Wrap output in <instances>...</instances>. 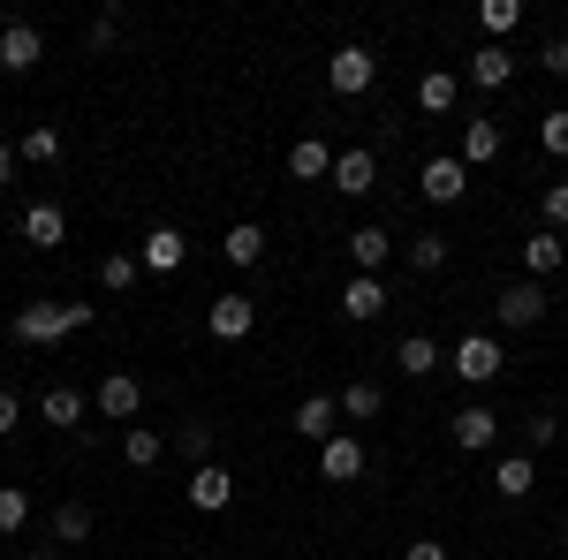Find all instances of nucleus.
<instances>
[{"instance_id":"nucleus-1","label":"nucleus","mask_w":568,"mask_h":560,"mask_svg":"<svg viewBox=\"0 0 568 560\" xmlns=\"http://www.w3.org/2000/svg\"><path fill=\"white\" fill-rule=\"evenodd\" d=\"M372 84H379V53L372 45H334L326 53V91L334 99H364Z\"/></svg>"},{"instance_id":"nucleus-2","label":"nucleus","mask_w":568,"mask_h":560,"mask_svg":"<svg viewBox=\"0 0 568 560\" xmlns=\"http://www.w3.org/2000/svg\"><path fill=\"white\" fill-rule=\"evenodd\" d=\"M447 371H455V379H470V387H493V379L508 371V348L493 342V334H463V342L447 348Z\"/></svg>"},{"instance_id":"nucleus-3","label":"nucleus","mask_w":568,"mask_h":560,"mask_svg":"<svg viewBox=\"0 0 568 560\" xmlns=\"http://www.w3.org/2000/svg\"><path fill=\"white\" fill-rule=\"evenodd\" d=\"M77 326H69V303H23L16 310V342L23 348H53V342H69Z\"/></svg>"},{"instance_id":"nucleus-4","label":"nucleus","mask_w":568,"mask_h":560,"mask_svg":"<svg viewBox=\"0 0 568 560\" xmlns=\"http://www.w3.org/2000/svg\"><path fill=\"white\" fill-rule=\"evenodd\" d=\"M463 190H470V167H463V160H447V152L417 167V197H425V205H455Z\"/></svg>"},{"instance_id":"nucleus-5","label":"nucleus","mask_w":568,"mask_h":560,"mask_svg":"<svg viewBox=\"0 0 568 560\" xmlns=\"http://www.w3.org/2000/svg\"><path fill=\"white\" fill-rule=\"evenodd\" d=\"M39 61H45L39 23H0V69H8V77H31Z\"/></svg>"},{"instance_id":"nucleus-6","label":"nucleus","mask_w":568,"mask_h":560,"mask_svg":"<svg viewBox=\"0 0 568 560\" xmlns=\"http://www.w3.org/2000/svg\"><path fill=\"white\" fill-rule=\"evenodd\" d=\"M334 190H342V197H372V190H379V152H372V144L334 152Z\"/></svg>"},{"instance_id":"nucleus-7","label":"nucleus","mask_w":568,"mask_h":560,"mask_svg":"<svg viewBox=\"0 0 568 560\" xmlns=\"http://www.w3.org/2000/svg\"><path fill=\"white\" fill-rule=\"evenodd\" d=\"M493 310H500V326H508V334H524V326H538V318H546V288H538V281H508Z\"/></svg>"},{"instance_id":"nucleus-8","label":"nucleus","mask_w":568,"mask_h":560,"mask_svg":"<svg viewBox=\"0 0 568 560\" xmlns=\"http://www.w3.org/2000/svg\"><path fill=\"white\" fill-rule=\"evenodd\" d=\"M364 462H372V455H364V439H349V431H334V439L318 447V477H326V485H356Z\"/></svg>"},{"instance_id":"nucleus-9","label":"nucleus","mask_w":568,"mask_h":560,"mask_svg":"<svg viewBox=\"0 0 568 560\" xmlns=\"http://www.w3.org/2000/svg\"><path fill=\"white\" fill-rule=\"evenodd\" d=\"M205 326H213V342H243V334L258 326V303L251 296H213L205 303Z\"/></svg>"},{"instance_id":"nucleus-10","label":"nucleus","mask_w":568,"mask_h":560,"mask_svg":"<svg viewBox=\"0 0 568 560\" xmlns=\"http://www.w3.org/2000/svg\"><path fill=\"white\" fill-rule=\"evenodd\" d=\"M288 425L304 431L311 447H326V439H334V431H342V401H334V394H304V401H296V417H288Z\"/></svg>"},{"instance_id":"nucleus-11","label":"nucleus","mask_w":568,"mask_h":560,"mask_svg":"<svg viewBox=\"0 0 568 560\" xmlns=\"http://www.w3.org/2000/svg\"><path fill=\"white\" fill-rule=\"evenodd\" d=\"M182 500H190L197 516H220V508L235 500V477L220 470V462H205V470H190V485H182Z\"/></svg>"},{"instance_id":"nucleus-12","label":"nucleus","mask_w":568,"mask_h":560,"mask_svg":"<svg viewBox=\"0 0 568 560\" xmlns=\"http://www.w3.org/2000/svg\"><path fill=\"white\" fill-rule=\"evenodd\" d=\"M447 431H455V447H463V455H485V447L500 439V417H493L485 401H470V409H455V417H447Z\"/></svg>"},{"instance_id":"nucleus-13","label":"nucleus","mask_w":568,"mask_h":560,"mask_svg":"<svg viewBox=\"0 0 568 560\" xmlns=\"http://www.w3.org/2000/svg\"><path fill=\"white\" fill-rule=\"evenodd\" d=\"M16 235H23L31 251H61V235H69V213H61V205H23Z\"/></svg>"},{"instance_id":"nucleus-14","label":"nucleus","mask_w":568,"mask_h":560,"mask_svg":"<svg viewBox=\"0 0 568 560\" xmlns=\"http://www.w3.org/2000/svg\"><path fill=\"white\" fill-rule=\"evenodd\" d=\"M439 364H447V356H439L433 334H402V342H394V371H402V379H433Z\"/></svg>"},{"instance_id":"nucleus-15","label":"nucleus","mask_w":568,"mask_h":560,"mask_svg":"<svg viewBox=\"0 0 568 560\" xmlns=\"http://www.w3.org/2000/svg\"><path fill=\"white\" fill-rule=\"evenodd\" d=\"M493 492H500V500H530V492H538V455H524V447H516V455H500Z\"/></svg>"},{"instance_id":"nucleus-16","label":"nucleus","mask_w":568,"mask_h":560,"mask_svg":"<svg viewBox=\"0 0 568 560\" xmlns=\"http://www.w3.org/2000/svg\"><path fill=\"white\" fill-rule=\"evenodd\" d=\"M463 77H470L478 91H500L508 77H516V53H508V45H493V39H485L478 53H470V69H463Z\"/></svg>"},{"instance_id":"nucleus-17","label":"nucleus","mask_w":568,"mask_h":560,"mask_svg":"<svg viewBox=\"0 0 568 560\" xmlns=\"http://www.w3.org/2000/svg\"><path fill=\"white\" fill-rule=\"evenodd\" d=\"M99 417H144V387H136L130 371H114V379H99Z\"/></svg>"},{"instance_id":"nucleus-18","label":"nucleus","mask_w":568,"mask_h":560,"mask_svg":"<svg viewBox=\"0 0 568 560\" xmlns=\"http://www.w3.org/2000/svg\"><path fill=\"white\" fill-rule=\"evenodd\" d=\"M168 447H175V455L190 462V470H205V462H213V447H220V425L190 417V425H175V439H168Z\"/></svg>"},{"instance_id":"nucleus-19","label":"nucleus","mask_w":568,"mask_h":560,"mask_svg":"<svg viewBox=\"0 0 568 560\" xmlns=\"http://www.w3.org/2000/svg\"><path fill=\"white\" fill-rule=\"evenodd\" d=\"M136 258H144V273H175V265L190 258V243H182V227H152Z\"/></svg>"},{"instance_id":"nucleus-20","label":"nucleus","mask_w":568,"mask_h":560,"mask_svg":"<svg viewBox=\"0 0 568 560\" xmlns=\"http://www.w3.org/2000/svg\"><path fill=\"white\" fill-rule=\"evenodd\" d=\"M220 251H227V265L251 273V265H265V227H258V220H235V227L220 235Z\"/></svg>"},{"instance_id":"nucleus-21","label":"nucleus","mask_w":568,"mask_h":560,"mask_svg":"<svg viewBox=\"0 0 568 560\" xmlns=\"http://www.w3.org/2000/svg\"><path fill=\"white\" fill-rule=\"evenodd\" d=\"M379 310H387V281L356 273L349 288H342V318H356V326H364V318H379Z\"/></svg>"},{"instance_id":"nucleus-22","label":"nucleus","mask_w":568,"mask_h":560,"mask_svg":"<svg viewBox=\"0 0 568 560\" xmlns=\"http://www.w3.org/2000/svg\"><path fill=\"white\" fill-rule=\"evenodd\" d=\"M455 99H463V77H455V69H425V77H417V106H425V114H455Z\"/></svg>"},{"instance_id":"nucleus-23","label":"nucleus","mask_w":568,"mask_h":560,"mask_svg":"<svg viewBox=\"0 0 568 560\" xmlns=\"http://www.w3.org/2000/svg\"><path fill=\"white\" fill-rule=\"evenodd\" d=\"M500 122L493 114H478V122H463V167H485V160H500Z\"/></svg>"},{"instance_id":"nucleus-24","label":"nucleus","mask_w":568,"mask_h":560,"mask_svg":"<svg viewBox=\"0 0 568 560\" xmlns=\"http://www.w3.org/2000/svg\"><path fill=\"white\" fill-rule=\"evenodd\" d=\"M524 265H530V281L561 273V265H568V235H554V227H538V235L524 243Z\"/></svg>"},{"instance_id":"nucleus-25","label":"nucleus","mask_w":568,"mask_h":560,"mask_svg":"<svg viewBox=\"0 0 568 560\" xmlns=\"http://www.w3.org/2000/svg\"><path fill=\"white\" fill-rule=\"evenodd\" d=\"M288 174H296V182H334V152H326V136H304V144L288 152Z\"/></svg>"},{"instance_id":"nucleus-26","label":"nucleus","mask_w":568,"mask_h":560,"mask_svg":"<svg viewBox=\"0 0 568 560\" xmlns=\"http://www.w3.org/2000/svg\"><path fill=\"white\" fill-rule=\"evenodd\" d=\"M387 251H394V235H387V227H356V235H349V258H356V273H372V281H379Z\"/></svg>"},{"instance_id":"nucleus-27","label":"nucleus","mask_w":568,"mask_h":560,"mask_svg":"<svg viewBox=\"0 0 568 560\" xmlns=\"http://www.w3.org/2000/svg\"><path fill=\"white\" fill-rule=\"evenodd\" d=\"M39 417H45V425H61V431H77V425H84V394H77V387H45L39 394Z\"/></svg>"},{"instance_id":"nucleus-28","label":"nucleus","mask_w":568,"mask_h":560,"mask_svg":"<svg viewBox=\"0 0 568 560\" xmlns=\"http://www.w3.org/2000/svg\"><path fill=\"white\" fill-rule=\"evenodd\" d=\"M136 281H144V258H136V251H114V258H99V288H106V296H130Z\"/></svg>"},{"instance_id":"nucleus-29","label":"nucleus","mask_w":568,"mask_h":560,"mask_svg":"<svg viewBox=\"0 0 568 560\" xmlns=\"http://www.w3.org/2000/svg\"><path fill=\"white\" fill-rule=\"evenodd\" d=\"M122 455H130V470H152V462L168 455V439H160L152 425H130V431H122Z\"/></svg>"},{"instance_id":"nucleus-30","label":"nucleus","mask_w":568,"mask_h":560,"mask_svg":"<svg viewBox=\"0 0 568 560\" xmlns=\"http://www.w3.org/2000/svg\"><path fill=\"white\" fill-rule=\"evenodd\" d=\"M387 409V394L372 387V379H356V387H342V417H356V425H372Z\"/></svg>"},{"instance_id":"nucleus-31","label":"nucleus","mask_w":568,"mask_h":560,"mask_svg":"<svg viewBox=\"0 0 568 560\" xmlns=\"http://www.w3.org/2000/svg\"><path fill=\"white\" fill-rule=\"evenodd\" d=\"M53 538H61V546H84L91 538V508L84 500H61V508H53Z\"/></svg>"},{"instance_id":"nucleus-32","label":"nucleus","mask_w":568,"mask_h":560,"mask_svg":"<svg viewBox=\"0 0 568 560\" xmlns=\"http://www.w3.org/2000/svg\"><path fill=\"white\" fill-rule=\"evenodd\" d=\"M478 23H485V39L500 45L508 31H516V23H524V0H485V8H478Z\"/></svg>"},{"instance_id":"nucleus-33","label":"nucleus","mask_w":568,"mask_h":560,"mask_svg":"<svg viewBox=\"0 0 568 560\" xmlns=\"http://www.w3.org/2000/svg\"><path fill=\"white\" fill-rule=\"evenodd\" d=\"M409 265H417V273H447V235H439V227L409 235Z\"/></svg>"},{"instance_id":"nucleus-34","label":"nucleus","mask_w":568,"mask_h":560,"mask_svg":"<svg viewBox=\"0 0 568 560\" xmlns=\"http://www.w3.org/2000/svg\"><path fill=\"white\" fill-rule=\"evenodd\" d=\"M23 522H31V492L23 485H0V538H23Z\"/></svg>"},{"instance_id":"nucleus-35","label":"nucleus","mask_w":568,"mask_h":560,"mask_svg":"<svg viewBox=\"0 0 568 560\" xmlns=\"http://www.w3.org/2000/svg\"><path fill=\"white\" fill-rule=\"evenodd\" d=\"M16 160H23V167H53V160H61V136H53V130H23Z\"/></svg>"},{"instance_id":"nucleus-36","label":"nucleus","mask_w":568,"mask_h":560,"mask_svg":"<svg viewBox=\"0 0 568 560\" xmlns=\"http://www.w3.org/2000/svg\"><path fill=\"white\" fill-rule=\"evenodd\" d=\"M554 439H561V417H554V409H538V417H524V455H546Z\"/></svg>"},{"instance_id":"nucleus-37","label":"nucleus","mask_w":568,"mask_h":560,"mask_svg":"<svg viewBox=\"0 0 568 560\" xmlns=\"http://www.w3.org/2000/svg\"><path fill=\"white\" fill-rule=\"evenodd\" d=\"M538 144H546L554 160H568V106H554V114H538Z\"/></svg>"},{"instance_id":"nucleus-38","label":"nucleus","mask_w":568,"mask_h":560,"mask_svg":"<svg viewBox=\"0 0 568 560\" xmlns=\"http://www.w3.org/2000/svg\"><path fill=\"white\" fill-rule=\"evenodd\" d=\"M114 39H122V8L106 0V8H99V23H91V31H84V45H91V53H106V45H114Z\"/></svg>"},{"instance_id":"nucleus-39","label":"nucleus","mask_w":568,"mask_h":560,"mask_svg":"<svg viewBox=\"0 0 568 560\" xmlns=\"http://www.w3.org/2000/svg\"><path fill=\"white\" fill-rule=\"evenodd\" d=\"M538 213H546V227H554V235H568V182H546Z\"/></svg>"},{"instance_id":"nucleus-40","label":"nucleus","mask_w":568,"mask_h":560,"mask_svg":"<svg viewBox=\"0 0 568 560\" xmlns=\"http://www.w3.org/2000/svg\"><path fill=\"white\" fill-rule=\"evenodd\" d=\"M538 69H546V77H568V39H546V45H538Z\"/></svg>"},{"instance_id":"nucleus-41","label":"nucleus","mask_w":568,"mask_h":560,"mask_svg":"<svg viewBox=\"0 0 568 560\" xmlns=\"http://www.w3.org/2000/svg\"><path fill=\"white\" fill-rule=\"evenodd\" d=\"M402 560H447V546H439V538H409V546H402Z\"/></svg>"},{"instance_id":"nucleus-42","label":"nucleus","mask_w":568,"mask_h":560,"mask_svg":"<svg viewBox=\"0 0 568 560\" xmlns=\"http://www.w3.org/2000/svg\"><path fill=\"white\" fill-rule=\"evenodd\" d=\"M16 425H23V401H16V394L0 387V439H8V431H16Z\"/></svg>"},{"instance_id":"nucleus-43","label":"nucleus","mask_w":568,"mask_h":560,"mask_svg":"<svg viewBox=\"0 0 568 560\" xmlns=\"http://www.w3.org/2000/svg\"><path fill=\"white\" fill-rule=\"evenodd\" d=\"M16 167H23V160H16V144H0V182H8Z\"/></svg>"},{"instance_id":"nucleus-44","label":"nucleus","mask_w":568,"mask_h":560,"mask_svg":"<svg viewBox=\"0 0 568 560\" xmlns=\"http://www.w3.org/2000/svg\"><path fill=\"white\" fill-rule=\"evenodd\" d=\"M23 560H61V553H53V546H39V553H23Z\"/></svg>"},{"instance_id":"nucleus-45","label":"nucleus","mask_w":568,"mask_h":560,"mask_svg":"<svg viewBox=\"0 0 568 560\" xmlns=\"http://www.w3.org/2000/svg\"><path fill=\"white\" fill-rule=\"evenodd\" d=\"M561 546H568V516H561Z\"/></svg>"}]
</instances>
